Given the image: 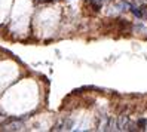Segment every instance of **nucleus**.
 I'll return each mask as SVG.
<instances>
[{"instance_id":"obj_1","label":"nucleus","mask_w":147,"mask_h":132,"mask_svg":"<svg viewBox=\"0 0 147 132\" xmlns=\"http://www.w3.org/2000/svg\"><path fill=\"white\" fill-rule=\"evenodd\" d=\"M129 123H131V120H129L128 114H120L117 117V131H128Z\"/></svg>"},{"instance_id":"obj_3","label":"nucleus","mask_w":147,"mask_h":132,"mask_svg":"<svg viewBox=\"0 0 147 132\" xmlns=\"http://www.w3.org/2000/svg\"><path fill=\"white\" fill-rule=\"evenodd\" d=\"M6 117H7L6 114H3V113H0V123H2V122H3V120H5Z\"/></svg>"},{"instance_id":"obj_2","label":"nucleus","mask_w":147,"mask_h":132,"mask_svg":"<svg viewBox=\"0 0 147 132\" xmlns=\"http://www.w3.org/2000/svg\"><path fill=\"white\" fill-rule=\"evenodd\" d=\"M129 11H131L137 18H143L144 16V13H143V11H141V7H138V6H134V5H129Z\"/></svg>"},{"instance_id":"obj_4","label":"nucleus","mask_w":147,"mask_h":132,"mask_svg":"<svg viewBox=\"0 0 147 132\" xmlns=\"http://www.w3.org/2000/svg\"><path fill=\"white\" fill-rule=\"evenodd\" d=\"M104 2H107V0H104Z\"/></svg>"}]
</instances>
